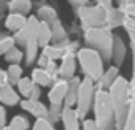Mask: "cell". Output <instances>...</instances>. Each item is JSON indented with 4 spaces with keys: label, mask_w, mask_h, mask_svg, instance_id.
Returning a JSON list of instances; mask_svg holds the SVG:
<instances>
[{
    "label": "cell",
    "mask_w": 135,
    "mask_h": 130,
    "mask_svg": "<svg viewBox=\"0 0 135 130\" xmlns=\"http://www.w3.org/2000/svg\"><path fill=\"white\" fill-rule=\"evenodd\" d=\"M21 95L19 92L16 91L15 86H5L0 89V103H2L3 106H16L21 103Z\"/></svg>",
    "instance_id": "cell-11"
},
{
    "label": "cell",
    "mask_w": 135,
    "mask_h": 130,
    "mask_svg": "<svg viewBox=\"0 0 135 130\" xmlns=\"http://www.w3.org/2000/svg\"><path fill=\"white\" fill-rule=\"evenodd\" d=\"M26 24H27V16L16 14V13H8V14L5 16L3 27L7 29V32L16 33V32H19L21 29H24Z\"/></svg>",
    "instance_id": "cell-12"
},
{
    "label": "cell",
    "mask_w": 135,
    "mask_h": 130,
    "mask_svg": "<svg viewBox=\"0 0 135 130\" xmlns=\"http://www.w3.org/2000/svg\"><path fill=\"white\" fill-rule=\"evenodd\" d=\"M67 91H69V81L65 79H57L49 92H48V102L49 105H64L65 97H67Z\"/></svg>",
    "instance_id": "cell-8"
},
{
    "label": "cell",
    "mask_w": 135,
    "mask_h": 130,
    "mask_svg": "<svg viewBox=\"0 0 135 130\" xmlns=\"http://www.w3.org/2000/svg\"><path fill=\"white\" fill-rule=\"evenodd\" d=\"M124 27H126V30H127V33H129L132 52H133V60H135V18H127V16H126Z\"/></svg>",
    "instance_id": "cell-26"
},
{
    "label": "cell",
    "mask_w": 135,
    "mask_h": 130,
    "mask_svg": "<svg viewBox=\"0 0 135 130\" xmlns=\"http://www.w3.org/2000/svg\"><path fill=\"white\" fill-rule=\"evenodd\" d=\"M19 105H21V109H24L27 114L33 116L35 119L48 117V114H49V108L43 102H33V100H29V98H22Z\"/></svg>",
    "instance_id": "cell-9"
},
{
    "label": "cell",
    "mask_w": 135,
    "mask_h": 130,
    "mask_svg": "<svg viewBox=\"0 0 135 130\" xmlns=\"http://www.w3.org/2000/svg\"><path fill=\"white\" fill-rule=\"evenodd\" d=\"M37 41H38V46L41 49L51 44V41H52V29H51L49 24L40 22V29H38V33H37Z\"/></svg>",
    "instance_id": "cell-17"
},
{
    "label": "cell",
    "mask_w": 135,
    "mask_h": 130,
    "mask_svg": "<svg viewBox=\"0 0 135 130\" xmlns=\"http://www.w3.org/2000/svg\"><path fill=\"white\" fill-rule=\"evenodd\" d=\"M3 22H5V16L0 13V26H3Z\"/></svg>",
    "instance_id": "cell-35"
},
{
    "label": "cell",
    "mask_w": 135,
    "mask_h": 130,
    "mask_svg": "<svg viewBox=\"0 0 135 130\" xmlns=\"http://www.w3.org/2000/svg\"><path fill=\"white\" fill-rule=\"evenodd\" d=\"M8 124H7V109L5 106L0 103V128H5Z\"/></svg>",
    "instance_id": "cell-30"
},
{
    "label": "cell",
    "mask_w": 135,
    "mask_h": 130,
    "mask_svg": "<svg viewBox=\"0 0 135 130\" xmlns=\"http://www.w3.org/2000/svg\"><path fill=\"white\" fill-rule=\"evenodd\" d=\"M48 62H49V60H48L43 54H40V56H38V59H37V63H38V67H40V68H45L46 65H48Z\"/></svg>",
    "instance_id": "cell-33"
},
{
    "label": "cell",
    "mask_w": 135,
    "mask_h": 130,
    "mask_svg": "<svg viewBox=\"0 0 135 130\" xmlns=\"http://www.w3.org/2000/svg\"><path fill=\"white\" fill-rule=\"evenodd\" d=\"M35 16L40 19V22H46V24H49V26H52L54 22H57L56 10L51 8L49 5H43V7H40V8L37 10V14H35Z\"/></svg>",
    "instance_id": "cell-20"
},
{
    "label": "cell",
    "mask_w": 135,
    "mask_h": 130,
    "mask_svg": "<svg viewBox=\"0 0 135 130\" xmlns=\"http://www.w3.org/2000/svg\"><path fill=\"white\" fill-rule=\"evenodd\" d=\"M81 130H99V127H97V124H95L94 119L86 117V119L81 122Z\"/></svg>",
    "instance_id": "cell-29"
},
{
    "label": "cell",
    "mask_w": 135,
    "mask_h": 130,
    "mask_svg": "<svg viewBox=\"0 0 135 130\" xmlns=\"http://www.w3.org/2000/svg\"><path fill=\"white\" fill-rule=\"evenodd\" d=\"M5 86H8V75H7V70L0 68V89Z\"/></svg>",
    "instance_id": "cell-32"
},
{
    "label": "cell",
    "mask_w": 135,
    "mask_h": 130,
    "mask_svg": "<svg viewBox=\"0 0 135 130\" xmlns=\"http://www.w3.org/2000/svg\"><path fill=\"white\" fill-rule=\"evenodd\" d=\"M95 92H97V87H95V83L89 78H83L81 81V86H80V92H78V100H76V114L80 116L81 121L86 119L88 113L92 109L94 106V98H95Z\"/></svg>",
    "instance_id": "cell-6"
},
{
    "label": "cell",
    "mask_w": 135,
    "mask_h": 130,
    "mask_svg": "<svg viewBox=\"0 0 135 130\" xmlns=\"http://www.w3.org/2000/svg\"><path fill=\"white\" fill-rule=\"evenodd\" d=\"M30 122L26 116L22 114H16L11 117V121L7 125V130H30Z\"/></svg>",
    "instance_id": "cell-22"
},
{
    "label": "cell",
    "mask_w": 135,
    "mask_h": 130,
    "mask_svg": "<svg viewBox=\"0 0 135 130\" xmlns=\"http://www.w3.org/2000/svg\"><path fill=\"white\" fill-rule=\"evenodd\" d=\"M0 130H7V127H5V128H0Z\"/></svg>",
    "instance_id": "cell-36"
},
{
    "label": "cell",
    "mask_w": 135,
    "mask_h": 130,
    "mask_svg": "<svg viewBox=\"0 0 135 130\" xmlns=\"http://www.w3.org/2000/svg\"><path fill=\"white\" fill-rule=\"evenodd\" d=\"M30 78H32V81H33L37 86H40V87H51V86L54 84V79L48 75V72H46L45 68H40V67L32 68Z\"/></svg>",
    "instance_id": "cell-16"
},
{
    "label": "cell",
    "mask_w": 135,
    "mask_h": 130,
    "mask_svg": "<svg viewBox=\"0 0 135 130\" xmlns=\"http://www.w3.org/2000/svg\"><path fill=\"white\" fill-rule=\"evenodd\" d=\"M111 8V5L99 3L95 7H83L78 10V18L86 29H95V27H107V13Z\"/></svg>",
    "instance_id": "cell-5"
},
{
    "label": "cell",
    "mask_w": 135,
    "mask_h": 130,
    "mask_svg": "<svg viewBox=\"0 0 135 130\" xmlns=\"http://www.w3.org/2000/svg\"><path fill=\"white\" fill-rule=\"evenodd\" d=\"M114 37L108 27H95V29H86L84 30V41L88 48L95 49L100 52L105 62H110L113 59L114 51Z\"/></svg>",
    "instance_id": "cell-2"
},
{
    "label": "cell",
    "mask_w": 135,
    "mask_h": 130,
    "mask_svg": "<svg viewBox=\"0 0 135 130\" xmlns=\"http://www.w3.org/2000/svg\"><path fill=\"white\" fill-rule=\"evenodd\" d=\"M48 108H49V114H48V119H49L52 124L59 122V121H60V117H62L64 105H49Z\"/></svg>",
    "instance_id": "cell-27"
},
{
    "label": "cell",
    "mask_w": 135,
    "mask_h": 130,
    "mask_svg": "<svg viewBox=\"0 0 135 130\" xmlns=\"http://www.w3.org/2000/svg\"><path fill=\"white\" fill-rule=\"evenodd\" d=\"M60 122L64 125V130H81V122L83 121L76 114V109L75 108H70V106H65L64 105V111H62Z\"/></svg>",
    "instance_id": "cell-10"
},
{
    "label": "cell",
    "mask_w": 135,
    "mask_h": 130,
    "mask_svg": "<svg viewBox=\"0 0 135 130\" xmlns=\"http://www.w3.org/2000/svg\"><path fill=\"white\" fill-rule=\"evenodd\" d=\"M5 62L10 63V65H19L22 60H24V49L19 48V46H15L11 51H8L5 56H3Z\"/></svg>",
    "instance_id": "cell-23"
},
{
    "label": "cell",
    "mask_w": 135,
    "mask_h": 130,
    "mask_svg": "<svg viewBox=\"0 0 135 130\" xmlns=\"http://www.w3.org/2000/svg\"><path fill=\"white\" fill-rule=\"evenodd\" d=\"M76 52L73 51H69L62 59H60V63H59V78L60 79H65L69 81L72 78H75V72H76Z\"/></svg>",
    "instance_id": "cell-7"
},
{
    "label": "cell",
    "mask_w": 135,
    "mask_h": 130,
    "mask_svg": "<svg viewBox=\"0 0 135 130\" xmlns=\"http://www.w3.org/2000/svg\"><path fill=\"white\" fill-rule=\"evenodd\" d=\"M38 49H40V46H38L37 38H30L27 41L26 48H24V60H26V65H32L38 59V56H40L38 54Z\"/></svg>",
    "instance_id": "cell-19"
},
{
    "label": "cell",
    "mask_w": 135,
    "mask_h": 130,
    "mask_svg": "<svg viewBox=\"0 0 135 130\" xmlns=\"http://www.w3.org/2000/svg\"><path fill=\"white\" fill-rule=\"evenodd\" d=\"M108 92L114 109V130H122L130 108V83L124 76H119Z\"/></svg>",
    "instance_id": "cell-1"
},
{
    "label": "cell",
    "mask_w": 135,
    "mask_h": 130,
    "mask_svg": "<svg viewBox=\"0 0 135 130\" xmlns=\"http://www.w3.org/2000/svg\"><path fill=\"white\" fill-rule=\"evenodd\" d=\"M33 87H35V83L32 81L30 76H22L21 81L16 84V91L19 92V95L22 98H29L30 94H32V91H33Z\"/></svg>",
    "instance_id": "cell-21"
},
{
    "label": "cell",
    "mask_w": 135,
    "mask_h": 130,
    "mask_svg": "<svg viewBox=\"0 0 135 130\" xmlns=\"http://www.w3.org/2000/svg\"><path fill=\"white\" fill-rule=\"evenodd\" d=\"M22 67L21 65H8V68H7V75H8V84L10 86H15L21 81L22 78Z\"/></svg>",
    "instance_id": "cell-25"
},
{
    "label": "cell",
    "mask_w": 135,
    "mask_h": 130,
    "mask_svg": "<svg viewBox=\"0 0 135 130\" xmlns=\"http://www.w3.org/2000/svg\"><path fill=\"white\" fill-rule=\"evenodd\" d=\"M92 111H94V121L99 130H113L114 109H113V103H111V97L108 91L97 89Z\"/></svg>",
    "instance_id": "cell-4"
},
{
    "label": "cell",
    "mask_w": 135,
    "mask_h": 130,
    "mask_svg": "<svg viewBox=\"0 0 135 130\" xmlns=\"http://www.w3.org/2000/svg\"><path fill=\"white\" fill-rule=\"evenodd\" d=\"M119 76H121V75H119V67H118V65H111V67H108V68L105 70V73H103L102 79L97 83V84H99V87H97V89L108 91V89L116 83V79H118Z\"/></svg>",
    "instance_id": "cell-15"
},
{
    "label": "cell",
    "mask_w": 135,
    "mask_h": 130,
    "mask_svg": "<svg viewBox=\"0 0 135 130\" xmlns=\"http://www.w3.org/2000/svg\"><path fill=\"white\" fill-rule=\"evenodd\" d=\"M81 81H83V78H80V76H75V78L69 79V91H67V97H65V102H64L65 106H70V108L76 106V100H78V92H80Z\"/></svg>",
    "instance_id": "cell-13"
},
{
    "label": "cell",
    "mask_w": 135,
    "mask_h": 130,
    "mask_svg": "<svg viewBox=\"0 0 135 130\" xmlns=\"http://www.w3.org/2000/svg\"><path fill=\"white\" fill-rule=\"evenodd\" d=\"M16 46L15 38L8 32H0V56H5L8 51H11Z\"/></svg>",
    "instance_id": "cell-24"
},
{
    "label": "cell",
    "mask_w": 135,
    "mask_h": 130,
    "mask_svg": "<svg viewBox=\"0 0 135 130\" xmlns=\"http://www.w3.org/2000/svg\"><path fill=\"white\" fill-rule=\"evenodd\" d=\"M122 130H135V60H133V76L130 81V108Z\"/></svg>",
    "instance_id": "cell-14"
},
{
    "label": "cell",
    "mask_w": 135,
    "mask_h": 130,
    "mask_svg": "<svg viewBox=\"0 0 135 130\" xmlns=\"http://www.w3.org/2000/svg\"><path fill=\"white\" fill-rule=\"evenodd\" d=\"M32 2L29 0H13L8 2V11L10 13H16V14H22V16H30V10H32Z\"/></svg>",
    "instance_id": "cell-18"
},
{
    "label": "cell",
    "mask_w": 135,
    "mask_h": 130,
    "mask_svg": "<svg viewBox=\"0 0 135 130\" xmlns=\"http://www.w3.org/2000/svg\"><path fill=\"white\" fill-rule=\"evenodd\" d=\"M7 10H8V2H0V13L3 14Z\"/></svg>",
    "instance_id": "cell-34"
},
{
    "label": "cell",
    "mask_w": 135,
    "mask_h": 130,
    "mask_svg": "<svg viewBox=\"0 0 135 130\" xmlns=\"http://www.w3.org/2000/svg\"><path fill=\"white\" fill-rule=\"evenodd\" d=\"M76 60L80 63V68L84 73L86 78L92 79L94 83H99L105 73V60L100 56V52H97L92 48H80L76 51Z\"/></svg>",
    "instance_id": "cell-3"
},
{
    "label": "cell",
    "mask_w": 135,
    "mask_h": 130,
    "mask_svg": "<svg viewBox=\"0 0 135 130\" xmlns=\"http://www.w3.org/2000/svg\"><path fill=\"white\" fill-rule=\"evenodd\" d=\"M32 130H56L54 124L48 119V117H41V119H35Z\"/></svg>",
    "instance_id": "cell-28"
},
{
    "label": "cell",
    "mask_w": 135,
    "mask_h": 130,
    "mask_svg": "<svg viewBox=\"0 0 135 130\" xmlns=\"http://www.w3.org/2000/svg\"><path fill=\"white\" fill-rule=\"evenodd\" d=\"M40 97H41V87L35 84V87H33V91H32V94H30L29 100H33V102H40Z\"/></svg>",
    "instance_id": "cell-31"
}]
</instances>
